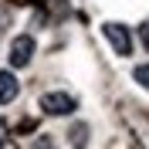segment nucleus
I'll list each match as a JSON object with an SVG mask.
<instances>
[{"label": "nucleus", "mask_w": 149, "mask_h": 149, "mask_svg": "<svg viewBox=\"0 0 149 149\" xmlns=\"http://www.w3.org/2000/svg\"><path fill=\"white\" fill-rule=\"evenodd\" d=\"M102 34H105V41L112 44V51H115L119 58H129L132 54V34H129L125 24H119V20H105V24H102Z\"/></svg>", "instance_id": "obj_1"}, {"label": "nucleus", "mask_w": 149, "mask_h": 149, "mask_svg": "<svg viewBox=\"0 0 149 149\" xmlns=\"http://www.w3.org/2000/svg\"><path fill=\"white\" fill-rule=\"evenodd\" d=\"M34 51H37V41L31 34H17L10 41V51H7V61L10 68H27L34 61Z\"/></svg>", "instance_id": "obj_2"}, {"label": "nucleus", "mask_w": 149, "mask_h": 149, "mask_svg": "<svg viewBox=\"0 0 149 149\" xmlns=\"http://www.w3.org/2000/svg\"><path fill=\"white\" fill-rule=\"evenodd\" d=\"M78 98L68 92H44L41 95V112L44 115H74Z\"/></svg>", "instance_id": "obj_3"}, {"label": "nucleus", "mask_w": 149, "mask_h": 149, "mask_svg": "<svg viewBox=\"0 0 149 149\" xmlns=\"http://www.w3.org/2000/svg\"><path fill=\"white\" fill-rule=\"evenodd\" d=\"M20 95V81L14 71H0V105H10Z\"/></svg>", "instance_id": "obj_4"}, {"label": "nucleus", "mask_w": 149, "mask_h": 149, "mask_svg": "<svg viewBox=\"0 0 149 149\" xmlns=\"http://www.w3.org/2000/svg\"><path fill=\"white\" fill-rule=\"evenodd\" d=\"M132 78H136L139 88H146V92H149V65H136V68H132Z\"/></svg>", "instance_id": "obj_5"}, {"label": "nucleus", "mask_w": 149, "mask_h": 149, "mask_svg": "<svg viewBox=\"0 0 149 149\" xmlns=\"http://www.w3.org/2000/svg\"><path fill=\"white\" fill-rule=\"evenodd\" d=\"M71 142H74V146L88 142V125H74V129H71Z\"/></svg>", "instance_id": "obj_6"}, {"label": "nucleus", "mask_w": 149, "mask_h": 149, "mask_svg": "<svg viewBox=\"0 0 149 149\" xmlns=\"http://www.w3.org/2000/svg\"><path fill=\"white\" fill-rule=\"evenodd\" d=\"M139 41H142V47L149 51V20H142V24H139Z\"/></svg>", "instance_id": "obj_7"}, {"label": "nucleus", "mask_w": 149, "mask_h": 149, "mask_svg": "<svg viewBox=\"0 0 149 149\" xmlns=\"http://www.w3.org/2000/svg\"><path fill=\"white\" fill-rule=\"evenodd\" d=\"M3 136H7V122L0 119V142H3Z\"/></svg>", "instance_id": "obj_8"}]
</instances>
